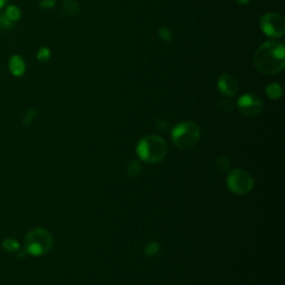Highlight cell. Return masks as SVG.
<instances>
[{"instance_id": "1", "label": "cell", "mask_w": 285, "mask_h": 285, "mask_svg": "<svg viewBox=\"0 0 285 285\" xmlns=\"http://www.w3.org/2000/svg\"><path fill=\"white\" fill-rule=\"evenodd\" d=\"M254 65L260 73L274 76L285 66V48L283 43L268 40L257 48L254 55Z\"/></svg>"}, {"instance_id": "2", "label": "cell", "mask_w": 285, "mask_h": 285, "mask_svg": "<svg viewBox=\"0 0 285 285\" xmlns=\"http://www.w3.org/2000/svg\"><path fill=\"white\" fill-rule=\"evenodd\" d=\"M138 157L147 164H156L164 159L167 153L165 140L156 135H147L139 140L136 147Z\"/></svg>"}, {"instance_id": "3", "label": "cell", "mask_w": 285, "mask_h": 285, "mask_svg": "<svg viewBox=\"0 0 285 285\" xmlns=\"http://www.w3.org/2000/svg\"><path fill=\"white\" fill-rule=\"evenodd\" d=\"M54 238L46 229H34L26 235L25 253L33 256H43L52 249Z\"/></svg>"}, {"instance_id": "4", "label": "cell", "mask_w": 285, "mask_h": 285, "mask_svg": "<svg viewBox=\"0 0 285 285\" xmlns=\"http://www.w3.org/2000/svg\"><path fill=\"white\" fill-rule=\"evenodd\" d=\"M170 136L175 146L182 150H188L196 145L200 140L201 131L193 121H183L173 128Z\"/></svg>"}, {"instance_id": "5", "label": "cell", "mask_w": 285, "mask_h": 285, "mask_svg": "<svg viewBox=\"0 0 285 285\" xmlns=\"http://www.w3.org/2000/svg\"><path fill=\"white\" fill-rule=\"evenodd\" d=\"M227 187L230 191L237 195H245L252 191L254 181L249 172L244 169L231 170L226 180Z\"/></svg>"}, {"instance_id": "6", "label": "cell", "mask_w": 285, "mask_h": 285, "mask_svg": "<svg viewBox=\"0 0 285 285\" xmlns=\"http://www.w3.org/2000/svg\"><path fill=\"white\" fill-rule=\"evenodd\" d=\"M260 26L264 35L269 38H281L285 34V20L276 13H268L261 18Z\"/></svg>"}, {"instance_id": "7", "label": "cell", "mask_w": 285, "mask_h": 285, "mask_svg": "<svg viewBox=\"0 0 285 285\" xmlns=\"http://www.w3.org/2000/svg\"><path fill=\"white\" fill-rule=\"evenodd\" d=\"M239 113L245 117H254L263 111V101L254 94H244L237 101Z\"/></svg>"}, {"instance_id": "8", "label": "cell", "mask_w": 285, "mask_h": 285, "mask_svg": "<svg viewBox=\"0 0 285 285\" xmlns=\"http://www.w3.org/2000/svg\"><path fill=\"white\" fill-rule=\"evenodd\" d=\"M218 88L226 97H234L238 92V84L233 76L224 74L218 78Z\"/></svg>"}, {"instance_id": "9", "label": "cell", "mask_w": 285, "mask_h": 285, "mask_svg": "<svg viewBox=\"0 0 285 285\" xmlns=\"http://www.w3.org/2000/svg\"><path fill=\"white\" fill-rule=\"evenodd\" d=\"M8 66L11 75H14L15 77H21V76H24L26 71V63L22 57L19 55L11 56Z\"/></svg>"}, {"instance_id": "10", "label": "cell", "mask_w": 285, "mask_h": 285, "mask_svg": "<svg viewBox=\"0 0 285 285\" xmlns=\"http://www.w3.org/2000/svg\"><path fill=\"white\" fill-rule=\"evenodd\" d=\"M63 10L67 16L74 17L79 14L81 8H79L78 2L75 0H63Z\"/></svg>"}, {"instance_id": "11", "label": "cell", "mask_w": 285, "mask_h": 285, "mask_svg": "<svg viewBox=\"0 0 285 285\" xmlns=\"http://www.w3.org/2000/svg\"><path fill=\"white\" fill-rule=\"evenodd\" d=\"M265 93H267V95L271 98V100H279L283 94L282 86L277 83H272L267 86V88H265Z\"/></svg>"}, {"instance_id": "12", "label": "cell", "mask_w": 285, "mask_h": 285, "mask_svg": "<svg viewBox=\"0 0 285 285\" xmlns=\"http://www.w3.org/2000/svg\"><path fill=\"white\" fill-rule=\"evenodd\" d=\"M2 249L6 250L7 252L9 253H16L18 252L19 249H20V244H19L17 239H15L13 237H8L2 242Z\"/></svg>"}, {"instance_id": "13", "label": "cell", "mask_w": 285, "mask_h": 285, "mask_svg": "<svg viewBox=\"0 0 285 285\" xmlns=\"http://www.w3.org/2000/svg\"><path fill=\"white\" fill-rule=\"evenodd\" d=\"M5 15L10 21L15 22V21H17V20H19V19H20L21 10H20V8H19V7L11 5V6L7 7V9L5 11Z\"/></svg>"}, {"instance_id": "14", "label": "cell", "mask_w": 285, "mask_h": 285, "mask_svg": "<svg viewBox=\"0 0 285 285\" xmlns=\"http://www.w3.org/2000/svg\"><path fill=\"white\" fill-rule=\"evenodd\" d=\"M126 170L129 176L135 177V176H138L140 172H142V166H140V163L137 161H131L128 163Z\"/></svg>"}, {"instance_id": "15", "label": "cell", "mask_w": 285, "mask_h": 285, "mask_svg": "<svg viewBox=\"0 0 285 285\" xmlns=\"http://www.w3.org/2000/svg\"><path fill=\"white\" fill-rule=\"evenodd\" d=\"M50 56H51L50 49L47 48V47H41L37 52V59L41 63L48 62L49 58H50Z\"/></svg>"}, {"instance_id": "16", "label": "cell", "mask_w": 285, "mask_h": 285, "mask_svg": "<svg viewBox=\"0 0 285 285\" xmlns=\"http://www.w3.org/2000/svg\"><path fill=\"white\" fill-rule=\"evenodd\" d=\"M36 117H37L36 109H28L24 115V118H22V124L26 125V126H28V125L32 124L33 121L36 119Z\"/></svg>"}, {"instance_id": "17", "label": "cell", "mask_w": 285, "mask_h": 285, "mask_svg": "<svg viewBox=\"0 0 285 285\" xmlns=\"http://www.w3.org/2000/svg\"><path fill=\"white\" fill-rule=\"evenodd\" d=\"M144 251H145V254L147 256H155L159 251V244L156 242L148 243V244L145 246V250Z\"/></svg>"}, {"instance_id": "18", "label": "cell", "mask_w": 285, "mask_h": 285, "mask_svg": "<svg viewBox=\"0 0 285 285\" xmlns=\"http://www.w3.org/2000/svg\"><path fill=\"white\" fill-rule=\"evenodd\" d=\"M158 37H159V39H162L163 41H169V40H172L173 35H172V32H170L169 28L161 27L158 29Z\"/></svg>"}, {"instance_id": "19", "label": "cell", "mask_w": 285, "mask_h": 285, "mask_svg": "<svg viewBox=\"0 0 285 285\" xmlns=\"http://www.w3.org/2000/svg\"><path fill=\"white\" fill-rule=\"evenodd\" d=\"M230 165L231 163L229 161V158L226 157H219L218 159V162H216V166H218V168L221 170V172H227V170L230 169Z\"/></svg>"}, {"instance_id": "20", "label": "cell", "mask_w": 285, "mask_h": 285, "mask_svg": "<svg viewBox=\"0 0 285 285\" xmlns=\"http://www.w3.org/2000/svg\"><path fill=\"white\" fill-rule=\"evenodd\" d=\"M13 21H10L8 18L6 17L5 14L0 15V29H9L13 27Z\"/></svg>"}, {"instance_id": "21", "label": "cell", "mask_w": 285, "mask_h": 285, "mask_svg": "<svg viewBox=\"0 0 285 285\" xmlns=\"http://www.w3.org/2000/svg\"><path fill=\"white\" fill-rule=\"evenodd\" d=\"M218 109L222 112H231L233 111V104L230 101H222L218 104Z\"/></svg>"}, {"instance_id": "22", "label": "cell", "mask_w": 285, "mask_h": 285, "mask_svg": "<svg viewBox=\"0 0 285 285\" xmlns=\"http://www.w3.org/2000/svg\"><path fill=\"white\" fill-rule=\"evenodd\" d=\"M55 5H56L55 0H40V3H39V6L43 9H51L54 8Z\"/></svg>"}, {"instance_id": "23", "label": "cell", "mask_w": 285, "mask_h": 285, "mask_svg": "<svg viewBox=\"0 0 285 285\" xmlns=\"http://www.w3.org/2000/svg\"><path fill=\"white\" fill-rule=\"evenodd\" d=\"M251 1V0H236V2L238 3V5H248V3Z\"/></svg>"}, {"instance_id": "24", "label": "cell", "mask_w": 285, "mask_h": 285, "mask_svg": "<svg viewBox=\"0 0 285 285\" xmlns=\"http://www.w3.org/2000/svg\"><path fill=\"white\" fill-rule=\"evenodd\" d=\"M7 1H8V0H0V9L3 8V7L6 6Z\"/></svg>"}]
</instances>
